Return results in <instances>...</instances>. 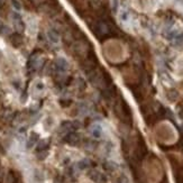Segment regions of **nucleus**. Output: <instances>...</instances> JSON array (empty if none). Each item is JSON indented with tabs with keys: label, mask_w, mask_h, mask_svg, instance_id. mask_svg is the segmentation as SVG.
I'll return each instance as SVG.
<instances>
[{
	"label": "nucleus",
	"mask_w": 183,
	"mask_h": 183,
	"mask_svg": "<svg viewBox=\"0 0 183 183\" xmlns=\"http://www.w3.org/2000/svg\"><path fill=\"white\" fill-rule=\"evenodd\" d=\"M64 140H65V143H67L71 146H75V145H78V144L80 143L81 137L78 133L71 132L66 134L65 137H64Z\"/></svg>",
	"instance_id": "1"
},
{
	"label": "nucleus",
	"mask_w": 183,
	"mask_h": 183,
	"mask_svg": "<svg viewBox=\"0 0 183 183\" xmlns=\"http://www.w3.org/2000/svg\"><path fill=\"white\" fill-rule=\"evenodd\" d=\"M11 17H12V22H14V26H15L16 30H17L19 34L22 33V32H24V29H25V24L22 22L20 15H19L18 12H14Z\"/></svg>",
	"instance_id": "2"
},
{
	"label": "nucleus",
	"mask_w": 183,
	"mask_h": 183,
	"mask_svg": "<svg viewBox=\"0 0 183 183\" xmlns=\"http://www.w3.org/2000/svg\"><path fill=\"white\" fill-rule=\"evenodd\" d=\"M55 69L56 71H59V72H65L66 70L69 69V63L66 61L65 59H63V57H59V59H56L55 61Z\"/></svg>",
	"instance_id": "3"
},
{
	"label": "nucleus",
	"mask_w": 183,
	"mask_h": 183,
	"mask_svg": "<svg viewBox=\"0 0 183 183\" xmlns=\"http://www.w3.org/2000/svg\"><path fill=\"white\" fill-rule=\"evenodd\" d=\"M38 140H40V135L37 133H32L29 135L28 140H27V143H26V147L27 148H32L34 145H36L38 143Z\"/></svg>",
	"instance_id": "4"
},
{
	"label": "nucleus",
	"mask_w": 183,
	"mask_h": 183,
	"mask_svg": "<svg viewBox=\"0 0 183 183\" xmlns=\"http://www.w3.org/2000/svg\"><path fill=\"white\" fill-rule=\"evenodd\" d=\"M90 166H91V162H90V160H88V158H82V160H80V161L77 163V168L80 170V171L88 170V168H90Z\"/></svg>",
	"instance_id": "5"
},
{
	"label": "nucleus",
	"mask_w": 183,
	"mask_h": 183,
	"mask_svg": "<svg viewBox=\"0 0 183 183\" xmlns=\"http://www.w3.org/2000/svg\"><path fill=\"white\" fill-rule=\"evenodd\" d=\"M60 129H61V132L62 133H71L74 130V127H73V123L72 121H63L61 126H60Z\"/></svg>",
	"instance_id": "6"
},
{
	"label": "nucleus",
	"mask_w": 183,
	"mask_h": 183,
	"mask_svg": "<svg viewBox=\"0 0 183 183\" xmlns=\"http://www.w3.org/2000/svg\"><path fill=\"white\" fill-rule=\"evenodd\" d=\"M10 40H11V44L14 45L15 47H18V46H20L22 43V37L19 33H15L11 35Z\"/></svg>",
	"instance_id": "7"
},
{
	"label": "nucleus",
	"mask_w": 183,
	"mask_h": 183,
	"mask_svg": "<svg viewBox=\"0 0 183 183\" xmlns=\"http://www.w3.org/2000/svg\"><path fill=\"white\" fill-rule=\"evenodd\" d=\"M89 178L93 181V182H97L99 183L101 182L103 180V175L101 174V173H99L98 171H95V170H92V171H90L89 172Z\"/></svg>",
	"instance_id": "8"
},
{
	"label": "nucleus",
	"mask_w": 183,
	"mask_h": 183,
	"mask_svg": "<svg viewBox=\"0 0 183 183\" xmlns=\"http://www.w3.org/2000/svg\"><path fill=\"white\" fill-rule=\"evenodd\" d=\"M48 145H50V144H48L47 139H42V140H38L37 146H36V152L37 153H40V152H45V150H47Z\"/></svg>",
	"instance_id": "9"
},
{
	"label": "nucleus",
	"mask_w": 183,
	"mask_h": 183,
	"mask_svg": "<svg viewBox=\"0 0 183 183\" xmlns=\"http://www.w3.org/2000/svg\"><path fill=\"white\" fill-rule=\"evenodd\" d=\"M91 135L95 137V138H100L102 136V127L100 125H93L91 128Z\"/></svg>",
	"instance_id": "10"
},
{
	"label": "nucleus",
	"mask_w": 183,
	"mask_h": 183,
	"mask_svg": "<svg viewBox=\"0 0 183 183\" xmlns=\"http://www.w3.org/2000/svg\"><path fill=\"white\" fill-rule=\"evenodd\" d=\"M47 37L48 40H51L52 43H54V44H56V43H59L60 40V36L59 34H57V32L55 29H50L47 32Z\"/></svg>",
	"instance_id": "11"
},
{
	"label": "nucleus",
	"mask_w": 183,
	"mask_h": 183,
	"mask_svg": "<svg viewBox=\"0 0 183 183\" xmlns=\"http://www.w3.org/2000/svg\"><path fill=\"white\" fill-rule=\"evenodd\" d=\"M98 30H99V33L101 34H107L109 29H108V27H107V25L105 22H99V24H98Z\"/></svg>",
	"instance_id": "12"
},
{
	"label": "nucleus",
	"mask_w": 183,
	"mask_h": 183,
	"mask_svg": "<svg viewBox=\"0 0 183 183\" xmlns=\"http://www.w3.org/2000/svg\"><path fill=\"white\" fill-rule=\"evenodd\" d=\"M79 110H80V112H82L83 115L88 114L89 112L88 103H80V106H79Z\"/></svg>",
	"instance_id": "13"
},
{
	"label": "nucleus",
	"mask_w": 183,
	"mask_h": 183,
	"mask_svg": "<svg viewBox=\"0 0 183 183\" xmlns=\"http://www.w3.org/2000/svg\"><path fill=\"white\" fill-rule=\"evenodd\" d=\"M10 1H11L12 7L15 8V10H20V9H22V4H20L19 0H10Z\"/></svg>",
	"instance_id": "14"
},
{
	"label": "nucleus",
	"mask_w": 183,
	"mask_h": 183,
	"mask_svg": "<svg viewBox=\"0 0 183 183\" xmlns=\"http://www.w3.org/2000/svg\"><path fill=\"white\" fill-rule=\"evenodd\" d=\"M35 90H37V91H43L44 90V83L43 82H37L36 84H35Z\"/></svg>",
	"instance_id": "15"
},
{
	"label": "nucleus",
	"mask_w": 183,
	"mask_h": 183,
	"mask_svg": "<svg viewBox=\"0 0 183 183\" xmlns=\"http://www.w3.org/2000/svg\"><path fill=\"white\" fill-rule=\"evenodd\" d=\"M48 155V152L47 150H45V152H40V153H37V157L40 158V160H44L46 156Z\"/></svg>",
	"instance_id": "16"
},
{
	"label": "nucleus",
	"mask_w": 183,
	"mask_h": 183,
	"mask_svg": "<svg viewBox=\"0 0 183 183\" xmlns=\"http://www.w3.org/2000/svg\"><path fill=\"white\" fill-rule=\"evenodd\" d=\"M103 166H105L107 170H109V171H114L115 170V164L110 163V162H107L106 164H103Z\"/></svg>",
	"instance_id": "17"
},
{
	"label": "nucleus",
	"mask_w": 183,
	"mask_h": 183,
	"mask_svg": "<svg viewBox=\"0 0 183 183\" xmlns=\"http://www.w3.org/2000/svg\"><path fill=\"white\" fill-rule=\"evenodd\" d=\"M4 5H5V0H0V8L4 7Z\"/></svg>",
	"instance_id": "18"
},
{
	"label": "nucleus",
	"mask_w": 183,
	"mask_h": 183,
	"mask_svg": "<svg viewBox=\"0 0 183 183\" xmlns=\"http://www.w3.org/2000/svg\"><path fill=\"white\" fill-rule=\"evenodd\" d=\"M0 153H2V154L5 153V150H4V147L1 146V145H0Z\"/></svg>",
	"instance_id": "19"
},
{
	"label": "nucleus",
	"mask_w": 183,
	"mask_h": 183,
	"mask_svg": "<svg viewBox=\"0 0 183 183\" xmlns=\"http://www.w3.org/2000/svg\"><path fill=\"white\" fill-rule=\"evenodd\" d=\"M2 27H4V25H2V22L0 20V32H1V29H2Z\"/></svg>",
	"instance_id": "20"
},
{
	"label": "nucleus",
	"mask_w": 183,
	"mask_h": 183,
	"mask_svg": "<svg viewBox=\"0 0 183 183\" xmlns=\"http://www.w3.org/2000/svg\"><path fill=\"white\" fill-rule=\"evenodd\" d=\"M0 168H1V165H0Z\"/></svg>",
	"instance_id": "21"
}]
</instances>
